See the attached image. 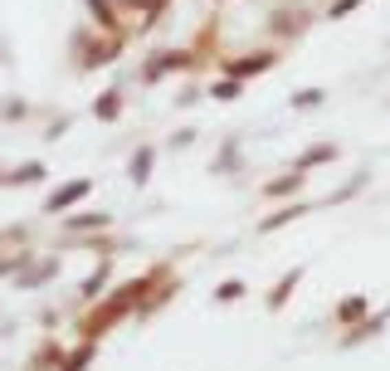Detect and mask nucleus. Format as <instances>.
Segmentation results:
<instances>
[{
    "mask_svg": "<svg viewBox=\"0 0 390 371\" xmlns=\"http://www.w3.org/2000/svg\"><path fill=\"white\" fill-rule=\"evenodd\" d=\"M83 195H88V181H74V186H64L59 195L49 200V210H64V205H74V200H83Z\"/></svg>",
    "mask_w": 390,
    "mask_h": 371,
    "instance_id": "f257e3e1",
    "label": "nucleus"
},
{
    "mask_svg": "<svg viewBox=\"0 0 390 371\" xmlns=\"http://www.w3.org/2000/svg\"><path fill=\"white\" fill-rule=\"evenodd\" d=\"M118 113V93H102L98 98V118H113Z\"/></svg>",
    "mask_w": 390,
    "mask_h": 371,
    "instance_id": "f03ea898",
    "label": "nucleus"
},
{
    "mask_svg": "<svg viewBox=\"0 0 390 371\" xmlns=\"http://www.w3.org/2000/svg\"><path fill=\"white\" fill-rule=\"evenodd\" d=\"M147 167H151V151H137V167H132V181H147Z\"/></svg>",
    "mask_w": 390,
    "mask_h": 371,
    "instance_id": "7ed1b4c3",
    "label": "nucleus"
}]
</instances>
